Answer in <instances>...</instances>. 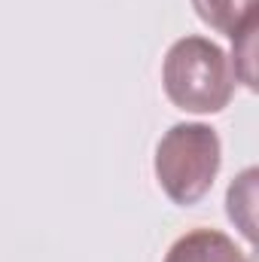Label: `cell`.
I'll list each match as a JSON object with an SVG mask.
<instances>
[{"mask_svg": "<svg viewBox=\"0 0 259 262\" xmlns=\"http://www.w3.org/2000/svg\"><path fill=\"white\" fill-rule=\"evenodd\" d=\"M232 58L207 37H180L162 64L168 101L186 113H220L235 95Z\"/></svg>", "mask_w": 259, "mask_h": 262, "instance_id": "6da1fadb", "label": "cell"}, {"mask_svg": "<svg viewBox=\"0 0 259 262\" xmlns=\"http://www.w3.org/2000/svg\"><path fill=\"white\" fill-rule=\"evenodd\" d=\"M223 162L220 134L204 122H177L156 146V180L180 207L198 204L210 192Z\"/></svg>", "mask_w": 259, "mask_h": 262, "instance_id": "7a4b0ae2", "label": "cell"}, {"mask_svg": "<svg viewBox=\"0 0 259 262\" xmlns=\"http://www.w3.org/2000/svg\"><path fill=\"white\" fill-rule=\"evenodd\" d=\"M165 262H250L247 253L220 229H192L180 235Z\"/></svg>", "mask_w": 259, "mask_h": 262, "instance_id": "3957f363", "label": "cell"}, {"mask_svg": "<svg viewBox=\"0 0 259 262\" xmlns=\"http://www.w3.org/2000/svg\"><path fill=\"white\" fill-rule=\"evenodd\" d=\"M192 9L207 28L226 34L229 40H235L244 28L259 21V0H192Z\"/></svg>", "mask_w": 259, "mask_h": 262, "instance_id": "277c9868", "label": "cell"}]
</instances>
